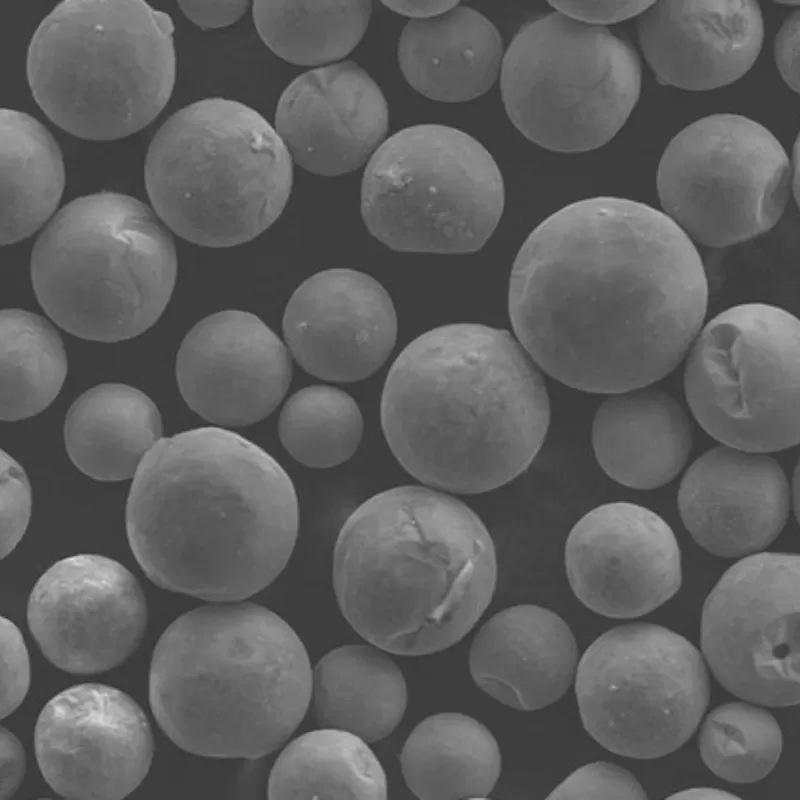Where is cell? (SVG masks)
<instances>
[{
    "instance_id": "obj_1",
    "label": "cell",
    "mask_w": 800,
    "mask_h": 800,
    "mask_svg": "<svg viewBox=\"0 0 800 800\" xmlns=\"http://www.w3.org/2000/svg\"><path fill=\"white\" fill-rule=\"evenodd\" d=\"M708 281L693 241L664 212L595 197L553 213L513 268L509 313L549 375L617 394L672 372L702 328Z\"/></svg>"
},
{
    "instance_id": "obj_2",
    "label": "cell",
    "mask_w": 800,
    "mask_h": 800,
    "mask_svg": "<svg viewBox=\"0 0 800 800\" xmlns=\"http://www.w3.org/2000/svg\"><path fill=\"white\" fill-rule=\"evenodd\" d=\"M299 512L281 465L244 437L202 427L161 439L130 489L126 528L162 588L236 602L267 587L296 543Z\"/></svg>"
},
{
    "instance_id": "obj_3",
    "label": "cell",
    "mask_w": 800,
    "mask_h": 800,
    "mask_svg": "<svg viewBox=\"0 0 800 800\" xmlns=\"http://www.w3.org/2000/svg\"><path fill=\"white\" fill-rule=\"evenodd\" d=\"M381 424L403 468L424 484L483 493L520 475L545 439L544 382L511 334L456 323L399 354L381 398Z\"/></svg>"
},
{
    "instance_id": "obj_4",
    "label": "cell",
    "mask_w": 800,
    "mask_h": 800,
    "mask_svg": "<svg viewBox=\"0 0 800 800\" xmlns=\"http://www.w3.org/2000/svg\"><path fill=\"white\" fill-rule=\"evenodd\" d=\"M497 581L492 538L459 500L419 486L362 503L334 548L341 612L366 640L408 656L460 641L489 606Z\"/></svg>"
},
{
    "instance_id": "obj_5",
    "label": "cell",
    "mask_w": 800,
    "mask_h": 800,
    "mask_svg": "<svg viewBox=\"0 0 800 800\" xmlns=\"http://www.w3.org/2000/svg\"><path fill=\"white\" fill-rule=\"evenodd\" d=\"M312 670L295 631L250 602L193 609L160 637L151 662L154 715L180 748L258 758L280 747L311 700Z\"/></svg>"
},
{
    "instance_id": "obj_6",
    "label": "cell",
    "mask_w": 800,
    "mask_h": 800,
    "mask_svg": "<svg viewBox=\"0 0 800 800\" xmlns=\"http://www.w3.org/2000/svg\"><path fill=\"white\" fill-rule=\"evenodd\" d=\"M173 32L169 15L143 1H63L28 47L33 97L53 123L79 138L130 136L171 97Z\"/></svg>"
},
{
    "instance_id": "obj_7",
    "label": "cell",
    "mask_w": 800,
    "mask_h": 800,
    "mask_svg": "<svg viewBox=\"0 0 800 800\" xmlns=\"http://www.w3.org/2000/svg\"><path fill=\"white\" fill-rule=\"evenodd\" d=\"M145 184L161 220L189 242L246 243L280 216L293 161L275 128L256 110L208 98L174 113L155 134Z\"/></svg>"
},
{
    "instance_id": "obj_8",
    "label": "cell",
    "mask_w": 800,
    "mask_h": 800,
    "mask_svg": "<svg viewBox=\"0 0 800 800\" xmlns=\"http://www.w3.org/2000/svg\"><path fill=\"white\" fill-rule=\"evenodd\" d=\"M177 274L172 237L151 209L100 192L65 205L31 258L36 297L50 318L88 340L140 335L166 308Z\"/></svg>"
},
{
    "instance_id": "obj_9",
    "label": "cell",
    "mask_w": 800,
    "mask_h": 800,
    "mask_svg": "<svg viewBox=\"0 0 800 800\" xmlns=\"http://www.w3.org/2000/svg\"><path fill=\"white\" fill-rule=\"evenodd\" d=\"M641 79L627 41L556 11L520 28L500 70L510 121L531 142L560 153L608 143L634 109Z\"/></svg>"
},
{
    "instance_id": "obj_10",
    "label": "cell",
    "mask_w": 800,
    "mask_h": 800,
    "mask_svg": "<svg viewBox=\"0 0 800 800\" xmlns=\"http://www.w3.org/2000/svg\"><path fill=\"white\" fill-rule=\"evenodd\" d=\"M505 190L492 155L453 127L404 128L373 153L361 183L369 232L396 251L468 253L502 216Z\"/></svg>"
},
{
    "instance_id": "obj_11",
    "label": "cell",
    "mask_w": 800,
    "mask_h": 800,
    "mask_svg": "<svg viewBox=\"0 0 800 800\" xmlns=\"http://www.w3.org/2000/svg\"><path fill=\"white\" fill-rule=\"evenodd\" d=\"M799 320L765 303L730 307L695 337L684 372L692 414L725 446L753 453L799 443Z\"/></svg>"
},
{
    "instance_id": "obj_12",
    "label": "cell",
    "mask_w": 800,
    "mask_h": 800,
    "mask_svg": "<svg viewBox=\"0 0 800 800\" xmlns=\"http://www.w3.org/2000/svg\"><path fill=\"white\" fill-rule=\"evenodd\" d=\"M587 732L609 751L637 759L667 755L695 732L709 701L703 659L683 636L633 623L600 635L575 672Z\"/></svg>"
},
{
    "instance_id": "obj_13",
    "label": "cell",
    "mask_w": 800,
    "mask_h": 800,
    "mask_svg": "<svg viewBox=\"0 0 800 800\" xmlns=\"http://www.w3.org/2000/svg\"><path fill=\"white\" fill-rule=\"evenodd\" d=\"M790 162L764 126L715 114L680 131L659 163L664 213L693 241L726 247L772 229L789 197Z\"/></svg>"
},
{
    "instance_id": "obj_14",
    "label": "cell",
    "mask_w": 800,
    "mask_h": 800,
    "mask_svg": "<svg viewBox=\"0 0 800 800\" xmlns=\"http://www.w3.org/2000/svg\"><path fill=\"white\" fill-rule=\"evenodd\" d=\"M800 558L787 552L747 555L708 595L701 647L729 692L769 707L799 702Z\"/></svg>"
},
{
    "instance_id": "obj_15",
    "label": "cell",
    "mask_w": 800,
    "mask_h": 800,
    "mask_svg": "<svg viewBox=\"0 0 800 800\" xmlns=\"http://www.w3.org/2000/svg\"><path fill=\"white\" fill-rule=\"evenodd\" d=\"M41 773L60 795L118 800L145 778L153 757L147 718L122 691L81 684L53 697L35 729Z\"/></svg>"
},
{
    "instance_id": "obj_16",
    "label": "cell",
    "mask_w": 800,
    "mask_h": 800,
    "mask_svg": "<svg viewBox=\"0 0 800 800\" xmlns=\"http://www.w3.org/2000/svg\"><path fill=\"white\" fill-rule=\"evenodd\" d=\"M27 615L47 659L77 674L122 663L138 646L147 623L135 577L117 561L94 554L52 565L35 584Z\"/></svg>"
},
{
    "instance_id": "obj_17",
    "label": "cell",
    "mask_w": 800,
    "mask_h": 800,
    "mask_svg": "<svg viewBox=\"0 0 800 800\" xmlns=\"http://www.w3.org/2000/svg\"><path fill=\"white\" fill-rule=\"evenodd\" d=\"M576 597L610 618H636L668 601L682 581L681 552L670 526L655 512L611 502L586 513L565 546Z\"/></svg>"
},
{
    "instance_id": "obj_18",
    "label": "cell",
    "mask_w": 800,
    "mask_h": 800,
    "mask_svg": "<svg viewBox=\"0 0 800 800\" xmlns=\"http://www.w3.org/2000/svg\"><path fill=\"white\" fill-rule=\"evenodd\" d=\"M176 375L188 406L225 427L256 423L285 396L289 352L259 317L225 310L199 321L179 348Z\"/></svg>"
},
{
    "instance_id": "obj_19",
    "label": "cell",
    "mask_w": 800,
    "mask_h": 800,
    "mask_svg": "<svg viewBox=\"0 0 800 800\" xmlns=\"http://www.w3.org/2000/svg\"><path fill=\"white\" fill-rule=\"evenodd\" d=\"M283 333L297 363L334 382L375 373L397 338V317L385 288L366 273L333 268L306 279L292 294Z\"/></svg>"
},
{
    "instance_id": "obj_20",
    "label": "cell",
    "mask_w": 800,
    "mask_h": 800,
    "mask_svg": "<svg viewBox=\"0 0 800 800\" xmlns=\"http://www.w3.org/2000/svg\"><path fill=\"white\" fill-rule=\"evenodd\" d=\"M385 97L357 63L343 61L296 77L282 93L275 130L292 161L320 176L350 173L367 164L385 140Z\"/></svg>"
},
{
    "instance_id": "obj_21",
    "label": "cell",
    "mask_w": 800,
    "mask_h": 800,
    "mask_svg": "<svg viewBox=\"0 0 800 800\" xmlns=\"http://www.w3.org/2000/svg\"><path fill=\"white\" fill-rule=\"evenodd\" d=\"M677 504L699 546L719 557H742L766 548L784 528L789 486L774 458L724 445L690 465Z\"/></svg>"
},
{
    "instance_id": "obj_22",
    "label": "cell",
    "mask_w": 800,
    "mask_h": 800,
    "mask_svg": "<svg viewBox=\"0 0 800 800\" xmlns=\"http://www.w3.org/2000/svg\"><path fill=\"white\" fill-rule=\"evenodd\" d=\"M643 55L663 85L692 91L741 78L763 44L755 1H654L638 16Z\"/></svg>"
},
{
    "instance_id": "obj_23",
    "label": "cell",
    "mask_w": 800,
    "mask_h": 800,
    "mask_svg": "<svg viewBox=\"0 0 800 800\" xmlns=\"http://www.w3.org/2000/svg\"><path fill=\"white\" fill-rule=\"evenodd\" d=\"M574 635L555 612L537 605H516L491 617L469 652L476 685L500 703L534 711L557 701L570 687L577 668Z\"/></svg>"
},
{
    "instance_id": "obj_24",
    "label": "cell",
    "mask_w": 800,
    "mask_h": 800,
    "mask_svg": "<svg viewBox=\"0 0 800 800\" xmlns=\"http://www.w3.org/2000/svg\"><path fill=\"white\" fill-rule=\"evenodd\" d=\"M649 386L611 394L592 425L593 450L601 468L617 483L640 490L674 479L692 447V428L682 406Z\"/></svg>"
},
{
    "instance_id": "obj_25",
    "label": "cell",
    "mask_w": 800,
    "mask_h": 800,
    "mask_svg": "<svg viewBox=\"0 0 800 800\" xmlns=\"http://www.w3.org/2000/svg\"><path fill=\"white\" fill-rule=\"evenodd\" d=\"M503 57L495 25L460 3L441 15L410 20L398 44L406 81L421 95L446 103L485 94L500 73Z\"/></svg>"
},
{
    "instance_id": "obj_26",
    "label": "cell",
    "mask_w": 800,
    "mask_h": 800,
    "mask_svg": "<svg viewBox=\"0 0 800 800\" xmlns=\"http://www.w3.org/2000/svg\"><path fill=\"white\" fill-rule=\"evenodd\" d=\"M310 701L320 727L376 742L401 721L407 687L399 667L379 647L345 645L316 664Z\"/></svg>"
},
{
    "instance_id": "obj_27",
    "label": "cell",
    "mask_w": 800,
    "mask_h": 800,
    "mask_svg": "<svg viewBox=\"0 0 800 800\" xmlns=\"http://www.w3.org/2000/svg\"><path fill=\"white\" fill-rule=\"evenodd\" d=\"M154 402L124 384H101L70 407L64 425L67 452L86 475L104 481L135 476L146 454L162 438Z\"/></svg>"
},
{
    "instance_id": "obj_28",
    "label": "cell",
    "mask_w": 800,
    "mask_h": 800,
    "mask_svg": "<svg viewBox=\"0 0 800 800\" xmlns=\"http://www.w3.org/2000/svg\"><path fill=\"white\" fill-rule=\"evenodd\" d=\"M408 788L420 799H484L501 772L498 743L486 726L461 713L421 721L401 752Z\"/></svg>"
},
{
    "instance_id": "obj_29",
    "label": "cell",
    "mask_w": 800,
    "mask_h": 800,
    "mask_svg": "<svg viewBox=\"0 0 800 800\" xmlns=\"http://www.w3.org/2000/svg\"><path fill=\"white\" fill-rule=\"evenodd\" d=\"M0 244L19 242L55 212L65 186L61 151L50 132L25 112L0 111Z\"/></svg>"
},
{
    "instance_id": "obj_30",
    "label": "cell",
    "mask_w": 800,
    "mask_h": 800,
    "mask_svg": "<svg viewBox=\"0 0 800 800\" xmlns=\"http://www.w3.org/2000/svg\"><path fill=\"white\" fill-rule=\"evenodd\" d=\"M268 798L385 799V772L367 742L321 728L288 744L270 773Z\"/></svg>"
},
{
    "instance_id": "obj_31",
    "label": "cell",
    "mask_w": 800,
    "mask_h": 800,
    "mask_svg": "<svg viewBox=\"0 0 800 800\" xmlns=\"http://www.w3.org/2000/svg\"><path fill=\"white\" fill-rule=\"evenodd\" d=\"M372 2L255 1L252 14L268 48L289 63L326 66L348 55L362 39Z\"/></svg>"
},
{
    "instance_id": "obj_32",
    "label": "cell",
    "mask_w": 800,
    "mask_h": 800,
    "mask_svg": "<svg viewBox=\"0 0 800 800\" xmlns=\"http://www.w3.org/2000/svg\"><path fill=\"white\" fill-rule=\"evenodd\" d=\"M0 357L1 420L34 416L58 395L67 373L66 354L60 336L41 316L3 310Z\"/></svg>"
},
{
    "instance_id": "obj_33",
    "label": "cell",
    "mask_w": 800,
    "mask_h": 800,
    "mask_svg": "<svg viewBox=\"0 0 800 800\" xmlns=\"http://www.w3.org/2000/svg\"><path fill=\"white\" fill-rule=\"evenodd\" d=\"M280 440L288 453L311 468H330L347 461L362 438L363 417L346 392L311 385L294 393L279 417Z\"/></svg>"
},
{
    "instance_id": "obj_34",
    "label": "cell",
    "mask_w": 800,
    "mask_h": 800,
    "mask_svg": "<svg viewBox=\"0 0 800 800\" xmlns=\"http://www.w3.org/2000/svg\"><path fill=\"white\" fill-rule=\"evenodd\" d=\"M700 754L718 777L751 783L768 775L782 750L776 719L745 702H730L710 712L699 735Z\"/></svg>"
},
{
    "instance_id": "obj_35",
    "label": "cell",
    "mask_w": 800,
    "mask_h": 800,
    "mask_svg": "<svg viewBox=\"0 0 800 800\" xmlns=\"http://www.w3.org/2000/svg\"><path fill=\"white\" fill-rule=\"evenodd\" d=\"M646 798L633 775L607 762H594L580 767L547 796V799Z\"/></svg>"
},
{
    "instance_id": "obj_36",
    "label": "cell",
    "mask_w": 800,
    "mask_h": 800,
    "mask_svg": "<svg viewBox=\"0 0 800 800\" xmlns=\"http://www.w3.org/2000/svg\"><path fill=\"white\" fill-rule=\"evenodd\" d=\"M31 489L23 468L1 452V558L21 540L31 513Z\"/></svg>"
},
{
    "instance_id": "obj_37",
    "label": "cell",
    "mask_w": 800,
    "mask_h": 800,
    "mask_svg": "<svg viewBox=\"0 0 800 800\" xmlns=\"http://www.w3.org/2000/svg\"><path fill=\"white\" fill-rule=\"evenodd\" d=\"M1 715L11 714L23 701L30 681L29 658L18 627L1 619Z\"/></svg>"
},
{
    "instance_id": "obj_38",
    "label": "cell",
    "mask_w": 800,
    "mask_h": 800,
    "mask_svg": "<svg viewBox=\"0 0 800 800\" xmlns=\"http://www.w3.org/2000/svg\"><path fill=\"white\" fill-rule=\"evenodd\" d=\"M654 1H550L548 4L575 21L602 27L639 16Z\"/></svg>"
},
{
    "instance_id": "obj_39",
    "label": "cell",
    "mask_w": 800,
    "mask_h": 800,
    "mask_svg": "<svg viewBox=\"0 0 800 800\" xmlns=\"http://www.w3.org/2000/svg\"><path fill=\"white\" fill-rule=\"evenodd\" d=\"M178 5L196 25L211 29L235 23L247 11L249 1H180Z\"/></svg>"
},
{
    "instance_id": "obj_40",
    "label": "cell",
    "mask_w": 800,
    "mask_h": 800,
    "mask_svg": "<svg viewBox=\"0 0 800 800\" xmlns=\"http://www.w3.org/2000/svg\"><path fill=\"white\" fill-rule=\"evenodd\" d=\"M799 10L793 12L780 28L775 40V61L786 84L799 91Z\"/></svg>"
},
{
    "instance_id": "obj_41",
    "label": "cell",
    "mask_w": 800,
    "mask_h": 800,
    "mask_svg": "<svg viewBox=\"0 0 800 800\" xmlns=\"http://www.w3.org/2000/svg\"><path fill=\"white\" fill-rule=\"evenodd\" d=\"M25 773V754L22 745L9 730L1 728V799L11 797Z\"/></svg>"
},
{
    "instance_id": "obj_42",
    "label": "cell",
    "mask_w": 800,
    "mask_h": 800,
    "mask_svg": "<svg viewBox=\"0 0 800 800\" xmlns=\"http://www.w3.org/2000/svg\"><path fill=\"white\" fill-rule=\"evenodd\" d=\"M460 2L458 1H383L388 9L411 18V20L429 19L445 13Z\"/></svg>"
},
{
    "instance_id": "obj_43",
    "label": "cell",
    "mask_w": 800,
    "mask_h": 800,
    "mask_svg": "<svg viewBox=\"0 0 800 800\" xmlns=\"http://www.w3.org/2000/svg\"><path fill=\"white\" fill-rule=\"evenodd\" d=\"M669 798L673 799H737L736 795H733L727 791L719 790L715 788H707V787H700V788H691L687 790H682L677 792L674 795H671Z\"/></svg>"
},
{
    "instance_id": "obj_44",
    "label": "cell",
    "mask_w": 800,
    "mask_h": 800,
    "mask_svg": "<svg viewBox=\"0 0 800 800\" xmlns=\"http://www.w3.org/2000/svg\"><path fill=\"white\" fill-rule=\"evenodd\" d=\"M798 140L794 146V152L792 155V163H790V171H791V183H792V192L794 193L795 200L798 202V187H799V149H798Z\"/></svg>"
}]
</instances>
